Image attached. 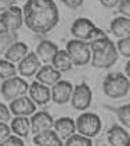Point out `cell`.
<instances>
[{"label":"cell","instance_id":"1","mask_svg":"<svg viewBox=\"0 0 130 146\" xmlns=\"http://www.w3.org/2000/svg\"><path fill=\"white\" fill-rule=\"evenodd\" d=\"M22 11L25 25L35 34H47L60 21V13L54 0H28Z\"/></svg>","mask_w":130,"mask_h":146},{"label":"cell","instance_id":"14","mask_svg":"<svg viewBox=\"0 0 130 146\" xmlns=\"http://www.w3.org/2000/svg\"><path fill=\"white\" fill-rule=\"evenodd\" d=\"M31 124H32V132L35 135L54 128V120L51 114H49L47 111L35 113L31 118Z\"/></svg>","mask_w":130,"mask_h":146},{"label":"cell","instance_id":"2","mask_svg":"<svg viewBox=\"0 0 130 146\" xmlns=\"http://www.w3.org/2000/svg\"><path fill=\"white\" fill-rule=\"evenodd\" d=\"M91 46V66L96 68H109L112 67L119 57V52L116 45L107 38H101V39H94L90 40Z\"/></svg>","mask_w":130,"mask_h":146},{"label":"cell","instance_id":"17","mask_svg":"<svg viewBox=\"0 0 130 146\" xmlns=\"http://www.w3.org/2000/svg\"><path fill=\"white\" fill-rule=\"evenodd\" d=\"M35 77H36V81H39L40 84H44L47 86L49 85L53 86L58 81H61V72L58 70H55L51 64H44Z\"/></svg>","mask_w":130,"mask_h":146},{"label":"cell","instance_id":"35","mask_svg":"<svg viewBox=\"0 0 130 146\" xmlns=\"http://www.w3.org/2000/svg\"><path fill=\"white\" fill-rule=\"evenodd\" d=\"M122 0H100L101 6L105 7V9H115L119 6V3Z\"/></svg>","mask_w":130,"mask_h":146},{"label":"cell","instance_id":"12","mask_svg":"<svg viewBox=\"0 0 130 146\" xmlns=\"http://www.w3.org/2000/svg\"><path fill=\"white\" fill-rule=\"evenodd\" d=\"M40 68H42V61L36 54V52H29V54L21 63H18V72L25 78L36 75Z\"/></svg>","mask_w":130,"mask_h":146},{"label":"cell","instance_id":"13","mask_svg":"<svg viewBox=\"0 0 130 146\" xmlns=\"http://www.w3.org/2000/svg\"><path fill=\"white\" fill-rule=\"evenodd\" d=\"M29 98L32 99L36 104L44 106L46 103H49L51 99V90L47 85L40 84L39 81H35L29 86Z\"/></svg>","mask_w":130,"mask_h":146},{"label":"cell","instance_id":"33","mask_svg":"<svg viewBox=\"0 0 130 146\" xmlns=\"http://www.w3.org/2000/svg\"><path fill=\"white\" fill-rule=\"evenodd\" d=\"M61 1L64 3L68 9H72V10L79 9V7L85 3V0H61Z\"/></svg>","mask_w":130,"mask_h":146},{"label":"cell","instance_id":"8","mask_svg":"<svg viewBox=\"0 0 130 146\" xmlns=\"http://www.w3.org/2000/svg\"><path fill=\"white\" fill-rule=\"evenodd\" d=\"M25 23L22 9L14 6L10 10L0 13V28L9 32H18V29Z\"/></svg>","mask_w":130,"mask_h":146},{"label":"cell","instance_id":"7","mask_svg":"<svg viewBox=\"0 0 130 146\" xmlns=\"http://www.w3.org/2000/svg\"><path fill=\"white\" fill-rule=\"evenodd\" d=\"M101 120L97 114L94 113H83L77 117L76 120V129L77 132L85 135L87 138L97 136L98 132L101 131Z\"/></svg>","mask_w":130,"mask_h":146},{"label":"cell","instance_id":"5","mask_svg":"<svg viewBox=\"0 0 130 146\" xmlns=\"http://www.w3.org/2000/svg\"><path fill=\"white\" fill-rule=\"evenodd\" d=\"M66 52L69 53V56H71L75 66L82 67V66H86V64H89L91 61L93 52H91L90 42L79 40V39L69 40L66 43Z\"/></svg>","mask_w":130,"mask_h":146},{"label":"cell","instance_id":"11","mask_svg":"<svg viewBox=\"0 0 130 146\" xmlns=\"http://www.w3.org/2000/svg\"><path fill=\"white\" fill-rule=\"evenodd\" d=\"M10 110L15 117H29L36 111V103L28 96H21L10 103Z\"/></svg>","mask_w":130,"mask_h":146},{"label":"cell","instance_id":"19","mask_svg":"<svg viewBox=\"0 0 130 146\" xmlns=\"http://www.w3.org/2000/svg\"><path fill=\"white\" fill-rule=\"evenodd\" d=\"M33 143L36 146H64L62 139L54 129H47L33 136Z\"/></svg>","mask_w":130,"mask_h":146},{"label":"cell","instance_id":"15","mask_svg":"<svg viewBox=\"0 0 130 146\" xmlns=\"http://www.w3.org/2000/svg\"><path fill=\"white\" fill-rule=\"evenodd\" d=\"M107 138L111 146H130V134L125 127L112 125L107 131Z\"/></svg>","mask_w":130,"mask_h":146},{"label":"cell","instance_id":"18","mask_svg":"<svg viewBox=\"0 0 130 146\" xmlns=\"http://www.w3.org/2000/svg\"><path fill=\"white\" fill-rule=\"evenodd\" d=\"M54 131L60 135L62 141H66L69 136L75 134L76 129V121H74L69 117H61L54 121Z\"/></svg>","mask_w":130,"mask_h":146},{"label":"cell","instance_id":"16","mask_svg":"<svg viewBox=\"0 0 130 146\" xmlns=\"http://www.w3.org/2000/svg\"><path fill=\"white\" fill-rule=\"evenodd\" d=\"M58 46L53 43L51 40H40L39 45L36 46V54L39 56L40 61L44 64H51L53 58L55 57V54L58 53Z\"/></svg>","mask_w":130,"mask_h":146},{"label":"cell","instance_id":"20","mask_svg":"<svg viewBox=\"0 0 130 146\" xmlns=\"http://www.w3.org/2000/svg\"><path fill=\"white\" fill-rule=\"evenodd\" d=\"M109 31L114 36H116L119 39L130 36V18L125 17V15L114 18L109 24Z\"/></svg>","mask_w":130,"mask_h":146},{"label":"cell","instance_id":"24","mask_svg":"<svg viewBox=\"0 0 130 146\" xmlns=\"http://www.w3.org/2000/svg\"><path fill=\"white\" fill-rule=\"evenodd\" d=\"M18 40V32H9L1 29L0 31V49H1V54L6 53V50L12 46L14 43H17Z\"/></svg>","mask_w":130,"mask_h":146},{"label":"cell","instance_id":"25","mask_svg":"<svg viewBox=\"0 0 130 146\" xmlns=\"http://www.w3.org/2000/svg\"><path fill=\"white\" fill-rule=\"evenodd\" d=\"M17 70H18V67H15L14 63H11L6 58L0 60V78H1V81L17 77Z\"/></svg>","mask_w":130,"mask_h":146},{"label":"cell","instance_id":"37","mask_svg":"<svg viewBox=\"0 0 130 146\" xmlns=\"http://www.w3.org/2000/svg\"><path fill=\"white\" fill-rule=\"evenodd\" d=\"M35 146H36V145H35Z\"/></svg>","mask_w":130,"mask_h":146},{"label":"cell","instance_id":"4","mask_svg":"<svg viewBox=\"0 0 130 146\" xmlns=\"http://www.w3.org/2000/svg\"><path fill=\"white\" fill-rule=\"evenodd\" d=\"M71 35L79 39V40H94V39H101V38H107L105 32L102 29L97 28L94 24L91 23L89 18H76L71 25Z\"/></svg>","mask_w":130,"mask_h":146},{"label":"cell","instance_id":"34","mask_svg":"<svg viewBox=\"0 0 130 146\" xmlns=\"http://www.w3.org/2000/svg\"><path fill=\"white\" fill-rule=\"evenodd\" d=\"M17 3V0H0V13L10 10L11 7H14Z\"/></svg>","mask_w":130,"mask_h":146},{"label":"cell","instance_id":"28","mask_svg":"<svg viewBox=\"0 0 130 146\" xmlns=\"http://www.w3.org/2000/svg\"><path fill=\"white\" fill-rule=\"evenodd\" d=\"M116 47L119 54H122L123 57H130V36L119 39L116 42Z\"/></svg>","mask_w":130,"mask_h":146},{"label":"cell","instance_id":"3","mask_svg":"<svg viewBox=\"0 0 130 146\" xmlns=\"http://www.w3.org/2000/svg\"><path fill=\"white\" fill-rule=\"evenodd\" d=\"M102 92L111 99H122L130 92V79L126 74L111 72L102 81Z\"/></svg>","mask_w":130,"mask_h":146},{"label":"cell","instance_id":"30","mask_svg":"<svg viewBox=\"0 0 130 146\" xmlns=\"http://www.w3.org/2000/svg\"><path fill=\"white\" fill-rule=\"evenodd\" d=\"M11 110L10 107H7L4 103H0V120L1 123H9L11 118Z\"/></svg>","mask_w":130,"mask_h":146},{"label":"cell","instance_id":"32","mask_svg":"<svg viewBox=\"0 0 130 146\" xmlns=\"http://www.w3.org/2000/svg\"><path fill=\"white\" fill-rule=\"evenodd\" d=\"M12 131L11 127L7 125V123H0V141H4L10 136V132Z\"/></svg>","mask_w":130,"mask_h":146},{"label":"cell","instance_id":"23","mask_svg":"<svg viewBox=\"0 0 130 146\" xmlns=\"http://www.w3.org/2000/svg\"><path fill=\"white\" fill-rule=\"evenodd\" d=\"M11 129L12 132L21 138H25L28 136L29 132L32 131V124H31V120L28 117H15L12 118L11 121Z\"/></svg>","mask_w":130,"mask_h":146},{"label":"cell","instance_id":"21","mask_svg":"<svg viewBox=\"0 0 130 146\" xmlns=\"http://www.w3.org/2000/svg\"><path fill=\"white\" fill-rule=\"evenodd\" d=\"M29 54V49H28V45L24 43V42H17L12 46H10L6 53L3 54L6 60H9L11 63H21L25 57Z\"/></svg>","mask_w":130,"mask_h":146},{"label":"cell","instance_id":"31","mask_svg":"<svg viewBox=\"0 0 130 146\" xmlns=\"http://www.w3.org/2000/svg\"><path fill=\"white\" fill-rule=\"evenodd\" d=\"M118 11L122 15L130 18V0H122L119 3V6H118Z\"/></svg>","mask_w":130,"mask_h":146},{"label":"cell","instance_id":"9","mask_svg":"<svg viewBox=\"0 0 130 146\" xmlns=\"http://www.w3.org/2000/svg\"><path fill=\"white\" fill-rule=\"evenodd\" d=\"M91 99H93V93L91 89L87 84H79L74 88V93H72V99H71V104L75 110H87L91 104Z\"/></svg>","mask_w":130,"mask_h":146},{"label":"cell","instance_id":"22","mask_svg":"<svg viewBox=\"0 0 130 146\" xmlns=\"http://www.w3.org/2000/svg\"><path fill=\"white\" fill-rule=\"evenodd\" d=\"M51 66L58 70L60 72H66L69 70H72V67L75 66L72 58L69 56V53L66 50H58V53L55 54V57L53 58V63Z\"/></svg>","mask_w":130,"mask_h":146},{"label":"cell","instance_id":"36","mask_svg":"<svg viewBox=\"0 0 130 146\" xmlns=\"http://www.w3.org/2000/svg\"><path fill=\"white\" fill-rule=\"evenodd\" d=\"M125 74L127 75V78L130 79V60L126 63V66H125Z\"/></svg>","mask_w":130,"mask_h":146},{"label":"cell","instance_id":"10","mask_svg":"<svg viewBox=\"0 0 130 146\" xmlns=\"http://www.w3.org/2000/svg\"><path fill=\"white\" fill-rule=\"evenodd\" d=\"M74 86L69 81H58L55 85L51 86V100L57 104H65L72 99Z\"/></svg>","mask_w":130,"mask_h":146},{"label":"cell","instance_id":"26","mask_svg":"<svg viewBox=\"0 0 130 146\" xmlns=\"http://www.w3.org/2000/svg\"><path fill=\"white\" fill-rule=\"evenodd\" d=\"M64 146H93V142L90 138H87L82 134H74L65 141Z\"/></svg>","mask_w":130,"mask_h":146},{"label":"cell","instance_id":"6","mask_svg":"<svg viewBox=\"0 0 130 146\" xmlns=\"http://www.w3.org/2000/svg\"><path fill=\"white\" fill-rule=\"evenodd\" d=\"M28 82L21 77H12L10 79L1 81V86H0V93L1 98L4 100H15L21 96H25L26 92H29Z\"/></svg>","mask_w":130,"mask_h":146},{"label":"cell","instance_id":"27","mask_svg":"<svg viewBox=\"0 0 130 146\" xmlns=\"http://www.w3.org/2000/svg\"><path fill=\"white\" fill-rule=\"evenodd\" d=\"M115 113H116V117H118V120L120 121V124L125 128L130 129V103L115 109Z\"/></svg>","mask_w":130,"mask_h":146},{"label":"cell","instance_id":"29","mask_svg":"<svg viewBox=\"0 0 130 146\" xmlns=\"http://www.w3.org/2000/svg\"><path fill=\"white\" fill-rule=\"evenodd\" d=\"M0 146H24V141L18 135H10L4 141H0Z\"/></svg>","mask_w":130,"mask_h":146}]
</instances>
